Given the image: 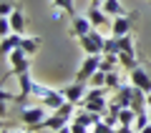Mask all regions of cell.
I'll return each instance as SVG.
<instances>
[{"instance_id": "cell-36", "label": "cell", "mask_w": 151, "mask_h": 133, "mask_svg": "<svg viewBox=\"0 0 151 133\" xmlns=\"http://www.w3.org/2000/svg\"><path fill=\"white\" fill-rule=\"evenodd\" d=\"M149 3H151V0H149Z\"/></svg>"}, {"instance_id": "cell-1", "label": "cell", "mask_w": 151, "mask_h": 133, "mask_svg": "<svg viewBox=\"0 0 151 133\" xmlns=\"http://www.w3.org/2000/svg\"><path fill=\"white\" fill-rule=\"evenodd\" d=\"M20 123L25 128H30V131H38V126L48 118V108L45 106H23V111H20Z\"/></svg>"}, {"instance_id": "cell-35", "label": "cell", "mask_w": 151, "mask_h": 133, "mask_svg": "<svg viewBox=\"0 0 151 133\" xmlns=\"http://www.w3.org/2000/svg\"><path fill=\"white\" fill-rule=\"evenodd\" d=\"M149 118H151V108H149Z\"/></svg>"}, {"instance_id": "cell-26", "label": "cell", "mask_w": 151, "mask_h": 133, "mask_svg": "<svg viewBox=\"0 0 151 133\" xmlns=\"http://www.w3.org/2000/svg\"><path fill=\"white\" fill-rule=\"evenodd\" d=\"M88 85H91V88H101V85H106V73H103V70H96V73L91 75V80H88ZM108 88V85H106Z\"/></svg>"}, {"instance_id": "cell-4", "label": "cell", "mask_w": 151, "mask_h": 133, "mask_svg": "<svg viewBox=\"0 0 151 133\" xmlns=\"http://www.w3.org/2000/svg\"><path fill=\"white\" fill-rule=\"evenodd\" d=\"M101 60H103V55H86L83 63H81V68L76 70V80H78V83H88L91 75L96 73V70H101Z\"/></svg>"}, {"instance_id": "cell-8", "label": "cell", "mask_w": 151, "mask_h": 133, "mask_svg": "<svg viewBox=\"0 0 151 133\" xmlns=\"http://www.w3.org/2000/svg\"><path fill=\"white\" fill-rule=\"evenodd\" d=\"M86 93H88V83H78V80H73L70 85H65V88H63L65 101L76 103V106H83V101H86Z\"/></svg>"}, {"instance_id": "cell-20", "label": "cell", "mask_w": 151, "mask_h": 133, "mask_svg": "<svg viewBox=\"0 0 151 133\" xmlns=\"http://www.w3.org/2000/svg\"><path fill=\"white\" fill-rule=\"evenodd\" d=\"M119 63L124 65L129 73L136 68V65H141V63H139V58H136V53H119Z\"/></svg>"}, {"instance_id": "cell-19", "label": "cell", "mask_w": 151, "mask_h": 133, "mask_svg": "<svg viewBox=\"0 0 151 133\" xmlns=\"http://www.w3.org/2000/svg\"><path fill=\"white\" fill-rule=\"evenodd\" d=\"M119 48H121V53H136V38H134V33L119 38Z\"/></svg>"}, {"instance_id": "cell-14", "label": "cell", "mask_w": 151, "mask_h": 133, "mask_svg": "<svg viewBox=\"0 0 151 133\" xmlns=\"http://www.w3.org/2000/svg\"><path fill=\"white\" fill-rule=\"evenodd\" d=\"M98 121H103V118L98 116V113H91V111H86V108H83L81 113H76V116H73V123H81V126H86V128H93Z\"/></svg>"}, {"instance_id": "cell-23", "label": "cell", "mask_w": 151, "mask_h": 133, "mask_svg": "<svg viewBox=\"0 0 151 133\" xmlns=\"http://www.w3.org/2000/svg\"><path fill=\"white\" fill-rule=\"evenodd\" d=\"M50 5H53V8H60V10H65L70 18L76 15V3H73V0H50Z\"/></svg>"}, {"instance_id": "cell-34", "label": "cell", "mask_w": 151, "mask_h": 133, "mask_svg": "<svg viewBox=\"0 0 151 133\" xmlns=\"http://www.w3.org/2000/svg\"><path fill=\"white\" fill-rule=\"evenodd\" d=\"M149 108H151V93H149Z\"/></svg>"}, {"instance_id": "cell-24", "label": "cell", "mask_w": 151, "mask_h": 133, "mask_svg": "<svg viewBox=\"0 0 151 133\" xmlns=\"http://www.w3.org/2000/svg\"><path fill=\"white\" fill-rule=\"evenodd\" d=\"M106 53H113V55H119V53H121V48H119V38H113V35H108V38H106L103 55H106Z\"/></svg>"}, {"instance_id": "cell-10", "label": "cell", "mask_w": 151, "mask_h": 133, "mask_svg": "<svg viewBox=\"0 0 151 133\" xmlns=\"http://www.w3.org/2000/svg\"><path fill=\"white\" fill-rule=\"evenodd\" d=\"M70 118H65V116H60V113H50L48 118H45L40 126H38V131H48V133H53V131H58V128H65V126H70Z\"/></svg>"}, {"instance_id": "cell-31", "label": "cell", "mask_w": 151, "mask_h": 133, "mask_svg": "<svg viewBox=\"0 0 151 133\" xmlns=\"http://www.w3.org/2000/svg\"><path fill=\"white\" fill-rule=\"evenodd\" d=\"M53 133H70V126H65V128H58V131H53Z\"/></svg>"}, {"instance_id": "cell-28", "label": "cell", "mask_w": 151, "mask_h": 133, "mask_svg": "<svg viewBox=\"0 0 151 133\" xmlns=\"http://www.w3.org/2000/svg\"><path fill=\"white\" fill-rule=\"evenodd\" d=\"M70 133H91V128H86V126H81V123H73V121H70Z\"/></svg>"}, {"instance_id": "cell-22", "label": "cell", "mask_w": 151, "mask_h": 133, "mask_svg": "<svg viewBox=\"0 0 151 133\" xmlns=\"http://www.w3.org/2000/svg\"><path fill=\"white\" fill-rule=\"evenodd\" d=\"M116 65H119V55H113V53H106L101 60V70L103 73H111V70H116Z\"/></svg>"}, {"instance_id": "cell-15", "label": "cell", "mask_w": 151, "mask_h": 133, "mask_svg": "<svg viewBox=\"0 0 151 133\" xmlns=\"http://www.w3.org/2000/svg\"><path fill=\"white\" fill-rule=\"evenodd\" d=\"M103 10H106V15L111 18H121V15H129V10L124 8V3L121 0H103Z\"/></svg>"}, {"instance_id": "cell-3", "label": "cell", "mask_w": 151, "mask_h": 133, "mask_svg": "<svg viewBox=\"0 0 151 133\" xmlns=\"http://www.w3.org/2000/svg\"><path fill=\"white\" fill-rule=\"evenodd\" d=\"M5 60H8V73L10 75H23V73L30 70V55L23 48H15Z\"/></svg>"}, {"instance_id": "cell-33", "label": "cell", "mask_w": 151, "mask_h": 133, "mask_svg": "<svg viewBox=\"0 0 151 133\" xmlns=\"http://www.w3.org/2000/svg\"><path fill=\"white\" fill-rule=\"evenodd\" d=\"M91 5H103V0H91Z\"/></svg>"}, {"instance_id": "cell-16", "label": "cell", "mask_w": 151, "mask_h": 133, "mask_svg": "<svg viewBox=\"0 0 151 133\" xmlns=\"http://www.w3.org/2000/svg\"><path fill=\"white\" fill-rule=\"evenodd\" d=\"M10 25H13V33H20V35H25V13H23L20 5L13 10V15H10Z\"/></svg>"}, {"instance_id": "cell-12", "label": "cell", "mask_w": 151, "mask_h": 133, "mask_svg": "<svg viewBox=\"0 0 151 133\" xmlns=\"http://www.w3.org/2000/svg\"><path fill=\"white\" fill-rule=\"evenodd\" d=\"M108 106H111V101H106V98H86L83 101V108L91 113H98V116H106Z\"/></svg>"}, {"instance_id": "cell-11", "label": "cell", "mask_w": 151, "mask_h": 133, "mask_svg": "<svg viewBox=\"0 0 151 133\" xmlns=\"http://www.w3.org/2000/svg\"><path fill=\"white\" fill-rule=\"evenodd\" d=\"M113 101L119 103L121 108H131V101H134V85H131V83H124L119 91L113 93Z\"/></svg>"}, {"instance_id": "cell-7", "label": "cell", "mask_w": 151, "mask_h": 133, "mask_svg": "<svg viewBox=\"0 0 151 133\" xmlns=\"http://www.w3.org/2000/svg\"><path fill=\"white\" fill-rule=\"evenodd\" d=\"M86 18L93 23V28H96V30H111L113 18H111V15H106V10H103L101 5H88Z\"/></svg>"}, {"instance_id": "cell-29", "label": "cell", "mask_w": 151, "mask_h": 133, "mask_svg": "<svg viewBox=\"0 0 151 133\" xmlns=\"http://www.w3.org/2000/svg\"><path fill=\"white\" fill-rule=\"evenodd\" d=\"M63 13H65V10H60V8H53V10H50V18H53V20H60V18H63Z\"/></svg>"}, {"instance_id": "cell-18", "label": "cell", "mask_w": 151, "mask_h": 133, "mask_svg": "<svg viewBox=\"0 0 151 133\" xmlns=\"http://www.w3.org/2000/svg\"><path fill=\"white\" fill-rule=\"evenodd\" d=\"M136 116H139V113H136L134 108H121V113H119V126L134 128V123H136Z\"/></svg>"}, {"instance_id": "cell-30", "label": "cell", "mask_w": 151, "mask_h": 133, "mask_svg": "<svg viewBox=\"0 0 151 133\" xmlns=\"http://www.w3.org/2000/svg\"><path fill=\"white\" fill-rule=\"evenodd\" d=\"M5 133H33V131H30V128H25V126H23L20 131H5Z\"/></svg>"}, {"instance_id": "cell-25", "label": "cell", "mask_w": 151, "mask_h": 133, "mask_svg": "<svg viewBox=\"0 0 151 133\" xmlns=\"http://www.w3.org/2000/svg\"><path fill=\"white\" fill-rule=\"evenodd\" d=\"M15 8H18L15 0H3V3H0V18H10Z\"/></svg>"}, {"instance_id": "cell-6", "label": "cell", "mask_w": 151, "mask_h": 133, "mask_svg": "<svg viewBox=\"0 0 151 133\" xmlns=\"http://www.w3.org/2000/svg\"><path fill=\"white\" fill-rule=\"evenodd\" d=\"M129 78H131V85L141 88L146 96L151 93V68L149 65H136V68L129 73Z\"/></svg>"}, {"instance_id": "cell-27", "label": "cell", "mask_w": 151, "mask_h": 133, "mask_svg": "<svg viewBox=\"0 0 151 133\" xmlns=\"http://www.w3.org/2000/svg\"><path fill=\"white\" fill-rule=\"evenodd\" d=\"M91 131H93V133H116V128H113V126H108L106 121H98L96 126L91 128Z\"/></svg>"}, {"instance_id": "cell-32", "label": "cell", "mask_w": 151, "mask_h": 133, "mask_svg": "<svg viewBox=\"0 0 151 133\" xmlns=\"http://www.w3.org/2000/svg\"><path fill=\"white\" fill-rule=\"evenodd\" d=\"M139 133H151V123H149V126L144 128V131H139Z\"/></svg>"}, {"instance_id": "cell-5", "label": "cell", "mask_w": 151, "mask_h": 133, "mask_svg": "<svg viewBox=\"0 0 151 133\" xmlns=\"http://www.w3.org/2000/svg\"><path fill=\"white\" fill-rule=\"evenodd\" d=\"M136 18H139V13H136V10H131L129 15L113 18V23H111V35H113V38H121V35H129V33H134Z\"/></svg>"}, {"instance_id": "cell-21", "label": "cell", "mask_w": 151, "mask_h": 133, "mask_svg": "<svg viewBox=\"0 0 151 133\" xmlns=\"http://www.w3.org/2000/svg\"><path fill=\"white\" fill-rule=\"evenodd\" d=\"M106 85L111 88L113 93H116V91L121 88V85H124V78L119 75V70H111V73H106Z\"/></svg>"}, {"instance_id": "cell-13", "label": "cell", "mask_w": 151, "mask_h": 133, "mask_svg": "<svg viewBox=\"0 0 151 133\" xmlns=\"http://www.w3.org/2000/svg\"><path fill=\"white\" fill-rule=\"evenodd\" d=\"M20 40H23L20 33H10L8 38H3V40H0V50H3V58H8V55H10L15 48H20Z\"/></svg>"}, {"instance_id": "cell-9", "label": "cell", "mask_w": 151, "mask_h": 133, "mask_svg": "<svg viewBox=\"0 0 151 133\" xmlns=\"http://www.w3.org/2000/svg\"><path fill=\"white\" fill-rule=\"evenodd\" d=\"M91 30H93V23L88 20L86 15H73V18H70L68 35H73V38H83V35H88Z\"/></svg>"}, {"instance_id": "cell-17", "label": "cell", "mask_w": 151, "mask_h": 133, "mask_svg": "<svg viewBox=\"0 0 151 133\" xmlns=\"http://www.w3.org/2000/svg\"><path fill=\"white\" fill-rule=\"evenodd\" d=\"M40 43H43V40H40L38 35H23V40H20V48L25 50L28 55H35L38 50H40Z\"/></svg>"}, {"instance_id": "cell-2", "label": "cell", "mask_w": 151, "mask_h": 133, "mask_svg": "<svg viewBox=\"0 0 151 133\" xmlns=\"http://www.w3.org/2000/svg\"><path fill=\"white\" fill-rule=\"evenodd\" d=\"M78 43H81V48L86 55H103V45H106V35H103L101 30H96L93 28L88 35L78 38Z\"/></svg>"}]
</instances>
